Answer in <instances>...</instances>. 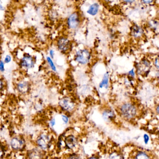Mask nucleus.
<instances>
[{
  "mask_svg": "<svg viewBox=\"0 0 159 159\" xmlns=\"http://www.w3.org/2000/svg\"><path fill=\"white\" fill-rule=\"evenodd\" d=\"M6 149L3 145L0 143V159H2L5 155Z\"/></svg>",
  "mask_w": 159,
  "mask_h": 159,
  "instance_id": "nucleus-19",
  "label": "nucleus"
},
{
  "mask_svg": "<svg viewBox=\"0 0 159 159\" xmlns=\"http://www.w3.org/2000/svg\"><path fill=\"white\" fill-rule=\"evenodd\" d=\"M154 1V0H142V2H143L144 3L148 4H150L153 2Z\"/></svg>",
  "mask_w": 159,
  "mask_h": 159,
  "instance_id": "nucleus-28",
  "label": "nucleus"
},
{
  "mask_svg": "<svg viewBox=\"0 0 159 159\" xmlns=\"http://www.w3.org/2000/svg\"><path fill=\"white\" fill-rule=\"evenodd\" d=\"M115 116L114 112L112 110L107 109L103 113V117L106 121H111Z\"/></svg>",
  "mask_w": 159,
  "mask_h": 159,
  "instance_id": "nucleus-14",
  "label": "nucleus"
},
{
  "mask_svg": "<svg viewBox=\"0 0 159 159\" xmlns=\"http://www.w3.org/2000/svg\"><path fill=\"white\" fill-rule=\"evenodd\" d=\"M49 57L51 58V59H53L55 56V52L53 49H50L49 51Z\"/></svg>",
  "mask_w": 159,
  "mask_h": 159,
  "instance_id": "nucleus-26",
  "label": "nucleus"
},
{
  "mask_svg": "<svg viewBox=\"0 0 159 159\" xmlns=\"http://www.w3.org/2000/svg\"><path fill=\"white\" fill-rule=\"evenodd\" d=\"M16 89L20 94L25 95L30 91V83L28 80H19L16 83Z\"/></svg>",
  "mask_w": 159,
  "mask_h": 159,
  "instance_id": "nucleus-7",
  "label": "nucleus"
},
{
  "mask_svg": "<svg viewBox=\"0 0 159 159\" xmlns=\"http://www.w3.org/2000/svg\"><path fill=\"white\" fill-rule=\"evenodd\" d=\"M57 46L59 51L62 53H66L70 49L71 42L65 37H60L57 41Z\"/></svg>",
  "mask_w": 159,
  "mask_h": 159,
  "instance_id": "nucleus-10",
  "label": "nucleus"
},
{
  "mask_svg": "<svg viewBox=\"0 0 159 159\" xmlns=\"http://www.w3.org/2000/svg\"><path fill=\"white\" fill-rule=\"evenodd\" d=\"M11 148L15 151H22L26 147V141L23 137L16 136L11 138L10 141Z\"/></svg>",
  "mask_w": 159,
  "mask_h": 159,
  "instance_id": "nucleus-4",
  "label": "nucleus"
},
{
  "mask_svg": "<svg viewBox=\"0 0 159 159\" xmlns=\"http://www.w3.org/2000/svg\"><path fill=\"white\" fill-rule=\"evenodd\" d=\"M67 23L70 29L75 30L78 28L80 24V18L78 13L75 12L71 15L68 18Z\"/></svg>",
  "mask_w": 159,
  "mask_h": 159,
  "instance_id": "nucleus-11",
  "label": "nucleus"
},
{
  "mask_svg": "<svg viewBox=\"0 0 159 159\" xmlns=\"http://www.w3.org/2000/svg\"><path fill=\"white\" fill-rule=\"evenodd\" d=\"M129 75L130 76H131L132 77H134L135 76V73L134 72V70L133 69L132 70H131L130 71L129 73Z\"/></svg>",
  "mask_w": 159,
  "mask_h": 159,
  "instance_id": "nucleus-29",
  "label": "nucleus"
},
{
  "mask_svg": "<svg viewBox=\"0 0 159 159\" xmlns=\"http://www.w3.org/2000/svg\"><path fill=\"white\" fill-rule=\"evenodd\" d=\"M35 142L37 147L45 151L49 149L51 147L52 138L48 134L42 133L38 135Z\"/></svg>",
  "mask_w": 159,
  "mask_h": 159,
  "instance_id": "nucleus-1",
  "label": "nucleus"
},
{
  "mask_svg": "<svg viewBox=\"0 0 159 159\" xmlns=\"http://www.w3.org/2000/svg\"><path fill=\"white\" fill-rule=\"evenodd\" d=\"M110 159H124L121 155L117 153H113L110 156Z\"/></svg>",
  "mask_w": 159,
  "mask_h": 159,
  "instance_id": "nucleus-20",
  "label": "nucleus"
},
{
  "mask_svg": "<svg viewBox=\"0 0 159 159\" xmlns=\"http://www.w3.org/2000/svg\"><path fill=\"white\" fill-rule=\"evenodd\" d=\"M4 7L2 5V1L0 0V11H2L3 10Z\"/></svg>",
  "mask_w": 159,
  "mask_h": 159,
  "instance_id": "nucleus-32",
  "label": "nucleus"
},
{
  "mask_svg": "<svg viewBox=\"0 0 159 159\" xmlns=\"http://www.w3.org/2000/svg\"><path fill=\"white\" fill-rule=\"evenodd\" d=\"M12 61V57L10 55H7L4 58L3 61L5 64H8Z\"/></svg>",
  "mask_w": 159,
  "mask_h": 159,
  "instance_id": "nucleus-21",
  "label": "nucleus"
},
{
  "mask_svg": "<svg viewBox=\"0 0 159 159\" xmlns=\"http://www.w3.org/2000/svg\"><path fill=\"white\" fill-rule=\"evenodd\" d=\"M68 159H79L78 157L76 156H72V157H70Z\"/></svg>",
  "mask_w": 159,
  "mask_h": 159,
  "instance_id": "nucleus-33",
  "label": "nucleus"
},
{
  "mask_svg": "<svg viewBox=\"0 0 159 159\" xmlns=\"http://www.w3.org/2000/svg\"><path fill=\"white\" fill-rule=\"evenodd\" d=\"M125 2L129 3H132L135 2V0H123Z\"/></svg>",
  "mask_w": 159,
  "mask_h": 159,
  "instance_id": "nucleus-31",
  "label": "nucleus"
},
{
  "mask_svg": "<svg viewBox=\"0 0 159 159\" xmlns=\"http://www.w3.org/2000/svg\"><path fill=\"white\" fill-rule=\"evenodd\" d=\"M135 159H150L147 154L144 152H139L135 157Z\"/></svg>",
  "mask_w": 159,
  "mask_h": 159,
  "instance_id": "nucleus-18",
  "label": "nucleus"
},
{
  "mask_svg": "<svg viewBox=\"0 0 159 159\" xmlns=\"http://www.w3.org/2000/svg\"><path fill=\"white\" fill-rule=\"evenodd\" d=\"M46 61H47L48 64L50 67V69L53 71L56 72L57 71V68L54 64V62L52 61V59H51L49 56L46 57Z\"/></svg>",
  "mask_w": 159,
  "mask_h": 159,
  "instance_id": "nucleus-17",
  "label": "nucleus"
},
{
  "mask_svg": "<svg viewBox=\"0 0 159 159\" xmlns=\"http://www.w3.org/2000/svg\"><path fill=\"white\" fill-rule=\"evenodd\" d=\"M5 63L3 61L0 60V72L3 73L5 70Z\"/></svg>",
  "mask_w": 159,
  "mask_h": 159,
  "instance_id": "nucleus-22",
  "label": "nucleus"
},
{
  "mask_svg": "<svg viewBox=\"0 0 159 159\" xmlns=\"http://www.w3.org/2000/svg\"><path fill=\"white\" fill-rule=\"evenodd\" d=\"M5 83L4 80L2 78L0 77V92L3 90L4 89Z\"/></svg>",
  "mask_w": 159,
  "mask_h": 159,
  "instance_id": "nucleus-23",
  "label": "nucleus"
},
{
  "mask_svg": "<svg viewBox=\"0 0 159 159\" xmlns=\"http://www.w3.org/2000/svg\"><path fill=\"white\" fill-rule=\"evenodd\" d=\"M144 33L143 28L137 25H133L131 29V34L133 37L138 38L141 37Z\"/></svg>",
  "mask_w": 159,
  "mask_h": 159,
  "instance_id": "nucleus-12",
  "label": "nucleus"
},
{
  "mask_svg": "<svg viewBox=\"0 0 159 159\" xmlns=\"http://www.w3.org/2000/svg\"><path fill=\"white\" fill-rule=\"evenodd\" d=\"M157 114H159V106H158L157 107Z\"/></svg>",
  "mask_w": 159,
  "mask_h": 159,
  "instance_id": "nucleus-34",
  "label": "nucleus"
},
{
  "mask_svg": "<svg viewBox=\"0 0 159 159\" xmlns=\"http://www.w3.org/2000/svg\"><path fill=\"white\" fill-rule=\"evenodd\" d=\"M151 67L150 61L147 59H144L136 66L137 73L142 76L147 75L150 71Z\"/></svg>",
  "mask_w": 159,
  "mask_h": 159,
  "instance_id": "nucleus-6",
  "label": "nucleus"
},
{
  "mask_svg": "<svg viewBox=\"0 0 159 159\" xmlns=\"http://www.w3.org/2000/svg\"><path fill=\"white\" fill-rule=\"evenodd\" d=\"M144 142L146 144L148 143V141H149V136L147 134H145L144 135Z\"/></svg>",
  "mask_w": 159,
  "mask_h": 159,
  "instance_id": "nucleus-27",
  "label": "nucleus"
},
{
  "mask_svg": "<svg viewBox=\"0 0 159 159\" xmlns=\"http://www.w3.org/2000/svg\"><path fill=\"white\" fill-rule=\"evenodd\" d=\"M99 9V5L97 3H94L91 5L87 10V13L91 16H95L98 13Z\"/></svg>",
  "mask_w": 159,
  "mask_h": 159,
  "instance_id": "nucleus-15",
  "label": "nucleus"
},
{
  "mask_svg": "<svg viewBox=\"0 0 159 159\" xmlns=\"http://www.w3.org/2000/svg\"><path fill=\"white\" fill-rule=\"evenodd\" d=\"M35 60L30 54H24L19 61V65L21 69L28 70L33 69L35 65Z\"/></svg>",
  "mask_w": 159,
  "mask_h": 159,
  "instance_id": "nucleus-3",
  "label": "nucleus"
},
{
  "mask_svg": "<svg viewBox=\"0 0 159 159\" xmlns=\"http://www.w3.org/2000/svg\"><path fill=\"white\" fill-rule=\"evenodd\" d=\"M108 82H109V74L107 72L104 75L102 80L99 85V88L100 89H103V88L107 89V87H108Z\"/></svg>",
  "mask_w": 159,
  "mask_h": 159,
  "instance_id": "nucleus-16",
  "label": "nucleus"
},
{
  "mask_svg": "<svg viewBox=\"0 0 159 159\" xmlns=\"http://www.w3.org/2000/svg\"><path fill=\"white\" fill-rule=\"evenodd\" d=\"M49 125L51 127H54L56 125V120L55 118H52L49 121Z\"/></svg>",
  "mask_w": 159,
  "mask_h": 159,
  "instance_id": "nucleus-25",
  "label": "nucleus"
},
{
  "mask_svg": "<svg viewBox=\"0 0 159 159\" xmlns=\"http://www.w3.org/2000/svg\"><path fill=\"white\" fill-rule=\"evenodd\" d=\"M64 142L67 148L72 149L76 145L77 141L76 138L73 135H70L65 138Z\"/></svg>",
  "mask_w": 159,
  "mask_h": 159,
  "instance_id": "nucleus-13",
  "label": "nucleus"
},
{
  "mask_svg": "<svg viewBox=\"0 0 159 159\" xmlns=\"http://www.w3.org/2000/svg\"><path fill=\"white\" fill-rule=\"evenodd\" d=\"M120 111L122 116L127 119L133 118L137 114V108L131 103H126L122 105Z\"/></svg>",
  "mask_w": 159,
  "mask_h": 159,
  "instance_id": "nucleus-2",
  "label": "nucleus"
},
{
  "mask_svg": "<svg viewBox=\"0 0 159 159\" xmlns=\"http://www.w3.org/2000/svg\"><path fill=\"white\" fill-rule=\"evenodd\" d=\"M155 65L156 67H157V69H159V59L158 58H157L156 59L155 61Z\"/></svg>",
  "mask_w": 159,
  "mask_h": 159,
  "instance_id": "nucleus-30",
  "label": "nucleus"
},
{
  "mask_svg": "<svg viewBox=\"0 0 159 159\" xmlns=\"http://www.w3.org/2000/svg\"><path fill=\"white\" fill-rule=\"evenodd\" d=\"M44 151L37 147L28 150L26 154L27 159H44Z\"/></svg>",
  "mask_w": 159,
  "mask_h": 159,
  "instance_id": "nucleus-8",
  "label": "nucleus"
},
{
  "mask_svg": "<svg viewBox=\"0 0 159 159\" xmlns=\"http://www.w3.org/2000/svg\"><path fill=\"white\" fill-rule=\"evenodd\" d=\"M90 58V53L87 49H80L77 52L75 55L76 61L82 65L87 64Z\"/></svg>",
  "mask_w": 159,
  "mask_h": 159,
  "instance_id": "nucleus-5",
  "label": "nucleus"
},
{
  "mask_svg": "<svg viewBox=\"0 0 159 159\" xmlns=\"http://www.w3.org/2000/svg\"><path fill=\"white\" fill-rule=\"evenodd\" d=\"M59 105L63 111H71L74 108L75 104L71 98L64 97L60 100Z\"/></svg>",
  "mask_w": 159,
  "mask_h": 159,
  "instance_id": "nucleus-9",
  "label": "nucleus"
},
{
  "mask_svg": "<svg viewBox=\"0 0 159 159\" xmlns=\"http://www.w3.org/2000/svg\"><path fill=\"white\" fill-rule=\"evenodd\" d=\"M89 159H99L97 158H96V157H91V158H90Z\"/></svg>",
  "mask_w": 159,
  "mask_h": 159,
  "instance_id": "nucleus-35",
  "label": "nucleus"
},
{
  "mask_svg": "<svg viewBox=\"0 0 159 159\" xmlns=\"http://www.w3.org/2000/svg\"><path fill=\"white\" fill-rule=\"evenodd\" d=\"M62 119L63 121L64 122V123H67L69 120V119H68V117L65 115H62Z\"/></svg>",
  "mask_w": 159,
  "mask_h": 159,
  "instance_id": "nucleus-24",
  "label": "nucleus"
}]
</instances>
